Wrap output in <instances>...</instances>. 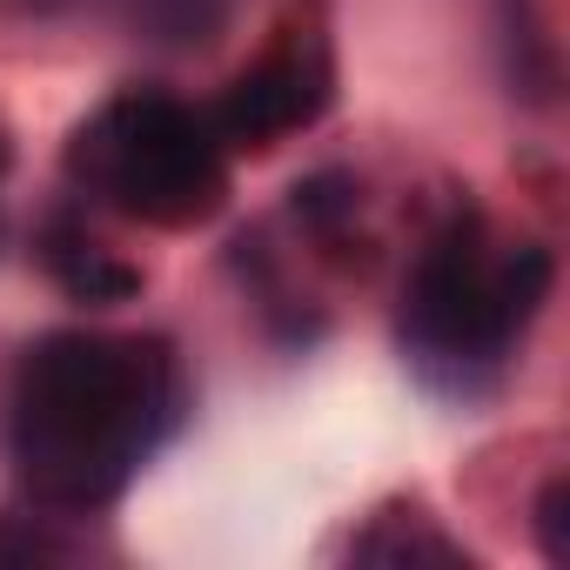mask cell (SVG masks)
Segmentation results:
<instances>
[{"mask_svg":"<svg viewBox=\"0 0 570 570\" xmlns=\"http://www.w3.org/2000/svg\"><path fill=\"white\" fill-rule=\"evenodd\" d=\"M323 108H330V61H323V48L282 41V48H268L255 68H242L222 88V101L208 108V128L228 148H275L282 135L309 128Z\"/></svg>","mask_w":570,"mask_h":570,"instance_id":"obj_4","label":"cell"},{"mask_svg":"<svg viewBox=\"0 0 570 570\" xmlns=\"http://www.w3.org/2000/svg\"><path fill=\"white\" fill-rule=\"evenodd\" d=\"M543 289H550V255L523 248L517 262L497 268L483 262L476 228H443L403 289V350L430 370L497 363L523 330V316L543 303Z\"/></svg>","mask_w":570,"mask_h":570,"instance_id":"obj_3","label":"cell"},{"mask_svg":"<svg viewBox=\"0 0 570 570\" xmlns=\"http://www.w3.org/2000/svg\"><path fill=\"white\" fill-rule=\"evenodd\" d=\"M181 416V376L161 336L61 330L21 356L8 450L48 517L108 510Z\"/></svg>","mask_w":570,"mask_h":570,"instance_id":"obj_1","label":"cell"},{"mask_svg":"<svg viewBox=\"0 0 570 570\" xmlns=\"http://www.w3.org/2000/svg\"><path fill=\"white\" fill-rule=\"evenodd\" d=\"M135 14L161 35V41H202L222 21V0H135Z\"/></svg>","mask_w":570,"mask_h":570,"instance_id":"obj_5","label":"cell"},{"mask_svg":"<svg viewBox=\"0 0 570 570\" xmlns=\"http://www.w3.org/2000/svg\"><path fill=\"white\" fill-rule=\"evenodd\" d=\"M530 530H537V543H543V563H550V570H570V483H563V476H550V483L537 490Z\"/></svg>","mask_w":570,"mask_h":570,"instance_id":"obj_6","label":"cell"},{"mask_svg":"<svg viewBox=\"0 0 570 570\" xmlns=\"http://www.w3.org/2000/svg\"><path fill=\"white\" fill-rule=\"evenodd\" d=\"M68 168L128 222L148 228H202L228 208V161L208 115L168 95L108 101L68 148Z\"/></svg>","mask_w":570,"mask_h":570,"instance_id":"obj_2","label":"cell"}]
</instances>
